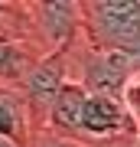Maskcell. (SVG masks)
<instances>
[{
  "label": "cell",
  "mask_w": 140,
  "mask_h": 147,
  "mask_svg": "<svg viewBox=\"0 0 140 147\" xmlns=\"http://www.w3.org/2000/svg\"><path fill=\"white\" fill-rule=\"evenodd\" d=\"M82 26L91 49L140 56V0H82Z\"/></svg>",
  "instance_id": "cell-1"
},
{
  "label": "cell",
  "mask_w": 140,
  "mask_h": 147,
  "mask_svg": "<svg viewBox=\"0 0 140 147\" xmlns=\"http://www.w3.org/2000/svg\"><path fill=\"white\" fill-rule=\"evenodd\" d=\"M75 65V82H82L91 95H108V98L124 101L127 85L134 82L137 65L134 56L124 53H111V49H91L88 42H78L68 56V69Z\"/></svg>",
  "instance_id": "cell-2"
},
{
  "label": "cell",
  "mask_w": 140,
  "mask_h": 147,
  "mask_svg": "<svg viewBox=\"0 0 140 147\" xmlns=\"http://www.w3.org/2000/svg\"><path fill=\"white\" fill-rule=\"evenodd\" d=\"M121 141H127V144L140 141L134 111L127 108V101L88 92L82 121H78V134L72 144H121Z\"/></svg>",
  "instance_id": "cell-3"
},
{
  "label": "cell",
  "mask_w": 140,
  "mask_h": 147,
  "mask_svg": "<svg viewBox=\"0 0 140 147\" xmlns=\"http://www.w3.org/2000/svg\"><path fill=\"white\" fill-rule=\"evenodd\" d=\"M29 23L42 56H56L75 49L85 39L82 26V0H52V3H29Z\"/></svg>",
  "instance_id": "cell-4"
},
{
  "label": "cell",
  "mask_w": 140,
  "mask_h": 147,
  "mask_svg": "<svg viewBox=\"0 0 140 147\" xmlns=\"http://www.w3.org/2000/svg\"><path fill=\"white\" fill-rule=\"evenodd\" d=\"M42 59L33 30H0V85H20Z\"/></svg>",
  "instance_id": "cell-5"
},
{
  "label": "cell",
  "mask_w": 140,
  "mask_h": 147,
  "mask_svg": "<svg viewBox=\"0 0 140 147\" xmlns=\"http://www.w3.org/2000/svg\"><path fill=\"white\" fill-rule=\"evenodd\" d=\"M36 127L20 85H0V141L10 147H33Z\"/></svg>",
  "instance_id": "cell-6"
},
{
  "label": "cell",
  "mask_w": 140,
  "mask_h": 147,
  "mask_svg": "<svg viewBox=\"0 0 140 147\" xmlns=\"http://www.w3.org/2000/svg\"><path fill=\"white\" fill-rule=\"evenodd\" d=\"M124 101H127V108L134 111V118H140V72L134 75V82L127 85V95H124Z\"/></svg>",
  "instance_id": "cell-7"
}]
</instances>
